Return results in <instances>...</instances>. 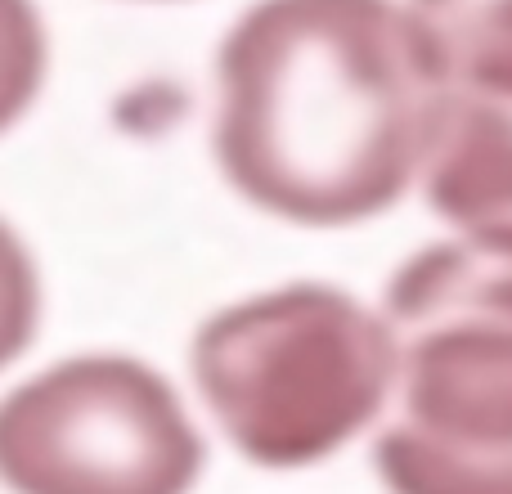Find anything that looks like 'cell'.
Returning <instances> with one entry per match:
<instances>
[{"mask_svg": "<svg viewBox=\"0 0 512 494\" xmlns=\"http://www.w3.org/2000/svg\"><path fill=\"white\" fill-rule=\"evenodd\" d=\"M441 90L400 0H256L216 50V167L274 221H373L423 176Z\"/></svg>", "mask_w": 512, "mask_h": 494, "instance_id": "cell-1", "label": "cell"}, {"mask_svg": "<svg viewBox=\"0 0 512 494\" xmlns=\"http://www.w3.org/2000/svg\"><path fill=\"white\" fill-rule=\"evenodd\" d=\"M396 382L373 463L391 494H512V239L414 252L382 306Z\"/></svg>", "mask_w": 512, "mask_h": 494, "instance_id": "cell-2", "label": "cell"}, {"mask_svg": "<svg viewBox=\"0 0 512 494\" xmlns=\"http://www.w3.org/2000/svg\"><path fill=\"white\" fill-rule=\"evenodd\" d=\"M189 378L221 436L256 468H310L378 427L396 382L387 315L333 283H283L212 310Z\"/></svg>", "mask_w": 512, "mask_h": 494, "instance_id": "cell-3", "label": "cell"}, {"mask_svg": "<svg viewBox=\"0 0 512 494\" xmlns=\"http://www.w3.org/2000/svg\"><path fill=\"white\" fill-rule=\"evenodd\" d=\"M207 441L162 369L81 351L0 396L5 494H194Z\"/></svg>", "mask_w": 512, "mask_h": 494, "instance_id": "cell-4", "label": "cell"}, {"mask_svg": "<svg viewBox=\"0 0 512 494\" xmlns=\"http://www.w3.org/2000/svg\"><path fill=\"white\" fill-rule=\"evenodd\" d=\"M418 180L454 234L512 239V99L441 90Z\"/></svg>", "mask_w": 512, "mask_h": 494, "instance_id": "cell-5", "label": "cell"}, {"mask_svg": "<svg viewBox=\"0 0 512 494\" xmlns=\"http://www.w3.org/2000/svg\"><path fill=\"white\" fill-rule=\"evenodd\" d=\"M445 90L512 99V0H409Z\"/></svg>", "mask_w": 512, "mask_h": 494, "instance_id": "cell-6", "label": "cell"}, {"mask_svg": "<svg viewBox=\"0 0 512 494\" xmlns=\"http://www.w3.org/2000/svg\"><path fill=\"white\" fill-rule=\"evenodd\" d=\"M50 77V32L36 0H0V140L32 113Z\"/></svg>", "mask_w": 512, "mask_h": 494, "instance_id": "cell-7", "label": "cell"}, {"mask_svg": "<svg viewBox=\"0 0 512 494\" xmlns=\"http://www.w3.org/2000/svg\"><path fill=\"white\" fill-rule=\"evenodd\" d=\"M45 315V288L41 265L23 234L0 216V373L14 369L32 351Z\"/></svg>", "mask_w": 512, "mask_h": 494, "instance_id": "cell-8", "label": "cell"}]
</instances>
